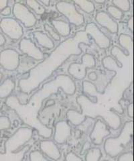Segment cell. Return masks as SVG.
Masks as SVG:
<instances>
[{
	"label": "cell",
	"instance_id": "cell-10",
	"mask_svg": "<svg viewBox=\"0 0 134 161\" xmlns=\"http://www.w3.org/2000/svg\"><path fill=\"white\" fill-rule=\"evenodd\" d=\"M19 49L24 53L36 60L44 58V54L30 39L23 38L19 42Z\"/></svg>",
	"mask_w": 134,
	"mask_h": 161
},
{
	"label": "cell",
	"instance_id": "cell-30",
	"mask_svg": "<svg viewBox=\"0 0 134 161\" xmlns=\"http://www.w3.org/2000/svg\"><path fill=\"white\" fill-rule=\"evenodd\" d=\"M11 12H12L11 8L9 6H7L6 8H5L3 10H2L1 14L3 15V16H8L11 14Z\"/></svg>",
	"mask_w": 134,
	"mask_h": 161
},
{
	"label": "cell",
	"instance_id": "cell-11",
	"mask_svg": "<svg viewBox=\"0 0 134 161\" xmlns=\"http://www.w3.org/2000/svg\"><path fill=\"white\" fill-rule=\"evenodd\" d=\"M71 135V128L66 121H60L55 125L54 140L58 144H63Z\"/></svg>",
	"mask_w": 134,
	"mask_h": 161
},
{
	"label": "cell",
	"instance_id": "cell-27",
	"mask_svg": "<svg viewBox=\"0 0 134 161\" xmlns=\"http://www.w3.org/2000/svg\"><path fill=\"white\" fill-rule=\"evenodd\" d=\"M11 126V122L9 119L6 116L0 117V133L2 130L9 129Z\"/></svg>",
	"mask_w": 134,
	"mask_h": 161
},
{
	"label": "cell",
	"instance_id": "cell-9",
	"mask_svg": "<svg viewBox=\"0 0 134 161\" xmlns=\"http://www.w3.org/2000/svg\"><path fill=\"white\" fill-rule=\"evenodd\" d=\"M110 134V131L107 128L105 122L101 119H98L90 134V139L94 144L101 145L103 139Z\"/></svg>",
	"mask_w": 134,
	"mask_h": 161
},
{
	"label": "cell",
	"instance_id": "cell-22",
	"mask_svg": "<svg viewBox=\"0 0 134 161\" xmlns=\"http://www.w3.org/2000/svg\"><path fill=\"white\" fill-rule=\"evenodd\" d=\"M114 6L123 12H128L130 9V2L128 0H113L112 2Z\"/></svg>",
	"mask_w": 134,
	"mask_h": 161
},
{
	"label": "cell",
	"instance_id": "cell-20",
	"mask_svg": "<svg viewBox=\"0 0 134 161\" xmlns=\"http://www.w3.org/2000/svg\"><path fill=\"white\" fill-rule=\"evenodd\" d=\"M26 3L29 8L32 9L38 15H42L45 12V8L38 1L28 0V1H26Z\"/></svg>",
	"mask_w": 134,
	"mask_h": 161
},
{
	"label": "cell",
	"instance_id": "cell-12",
	"mask_svg": "<svg viewBox=\"0 0 134 161\" xmlns=\"http://www.w3.org/2000/svg\"><path fill=\"white\" fill-rule=\"evenodd\" d=\"M96 21L101 26L105 27L111 33H117L118 32V24L107 13L105 12H99L95 17Z\"/></svg>",
	"mask_w": 134,
	"mask_h": 161
},
{
	"label": "cell",
	"instance_id": "cell-18",
	"mask_svg": "<svg viewBox=\"0 0 134 161\" xmlns=\"http://www.w3.org/2000/svg\"><path fill=\"white\" fill-rule=\"evenodd\" d=\"M74 2L78 5L83 10L88 14H91L95 10L94 3L91 1H86V0H75Z\"/></svg>",
	"mask_w": 134,
	"mask_h": 161
},
{
	"label": "cell",
	"instance_id": "cell-39",
	"mask_svg": "<svg viewBox=\"0 0 134 161\" xmlns=\"http://www.w3.org/2000/svg\"><path fill=\"white\" fill-rule=\"evenodd\" d=\"M103 161H108V160H103Z\"/></svg>",
	"mask_w": 134,
	"mask_h": 161
},
{
	"label": "cell",
	"instance_id": "cell-4",
	"mask_svg": "<svg viewBox=\"0 0 134 161\" xmlns=\"http://www.w3.org/2000/svg\"><path fill=\"white\" fill-rule=\"evenodd\" d=\"M56 7L59 12L63 14L71 24H74L75 26H81L84 23L83 16L78 12L72 3L64 1L58 2L56 4Z\"/></svg>",
	"mask_w": 134,
	"mask_h": 161
},
{
	"label": "cell",
	"instance_id": "cell-23",
	"mask_svg": "<svg viewBox=\"0 0 134 161\" xmlns=\"http://www.w3.org/2000/svg\"><path fill=\"white\" fill-rule=\"evenodd\" d=\"M120 43L121 47L128 50V54H130L132 43L131 38L126 34H121L120 37Z\"/></svg>",
	"mask_w": 134,
	"mask_h": 161
},
{
	"label": "cell",
	"instance_id": "cell-34",
	"mask_svg": "<svg viewBox=\"0 0 134 161\" xmlns=\"http://www.w3.org/2000/svg\"><path fill=\"white\" fill-rule=\"evenodd\" d=\"M8 2L7 0H0V11H2L8 6Z\"/></svg>",
	"mask_w": 134,
	"mask_h": 161
},
{
	"label": "cell",
	"instance_id": "cell-1",
	"mask_svg": "<svg viewBox=\"0 0 134 161\" xmlns=\"http://www.w3.org/2000/svg\"><path fill=\"white\" fill-rule=\"evenodd\" d=\"M133 133V122L132 121L124 124L120 134L116 138H110L105 140L104 149L111 157L120 154L131 141Z\"/></svg>",
	"mask_w": 134,
	"mask_h": 161
},
{
	"label": "cell",
	"instance_id": "cell-2",
	"mask_svg": "<svg viewBox=\"0 0 134 161\" xmlns=\"http://www.w3.org/2000/svg\"><path fill=\"white\" fill-rule=\"evenodd\" d=\"M32 130L28 128H21L18 129L13 135L8 138L5 143V152L15 153L31 139Z\"/></svg>",
	"mask_w": 134,
	"mask_h": 161
},
{
	"label": "cell",
	"instance_id": "cell-17",
	"mask_svg": "<svg viewBox=\"0 0 134 161\" xmlns=\"http://www.w3.org/2000/svg\"><path fill=\"white\" fill-rule=\"evenodd\" d=\"M15 83L10 79H7L0 85V98H6L11 94L14 89Z\"/></svg>",
	"mask_w": 134,
	"mask_h": 161
},
{
	"label": "cell",
	"instance_id": "cell-15",
	"mask_svg": "<svg viewBox=\"0 0 134 161\" xmlns=\"http://www.w3.org/2000/svg\"><path fill=\"white\" fill-rule=\"evenodd\" d=\"M51 22L54 29L61 36H67L71 34V27L68 23L56 19H52Z\"/></svg>",
	"mask_w": 134,
	"mask_h": 161
},
{
	"label": "cell",
	"instance_id": "cell-32",
	"mask_svg": "<svg viewBox=\"0 0 134 161\" xmlns=\"http://www.w3.org/2000/svg\"><path fill=\"white\" fill-rule=\"evenodd\" d=\"M88 79L90 80H96L98 78L97 75L95 72H91L88 75Z\"/></svg>",
	"mask_w": 134,
	"mask_h": 161
},
{
	"label": "cell",
	"instance_id": "cell-28",
	"mask_svg": "<svg viewBox=\"0 0 134 161\" xmlns=\"http://www.w3.org/2000/svg\"><path fill=\"white\" fill-rule=\"evenodd\" d=\"M118 161H133V155L131 152L126 153L119 157Z\"/></svg>",
	"mask_w": 134,
	"mask_h": 161
},
{
	"label": "cell",
	"instance_id": "cell-24",
	"mask_svg": "<svg viewBox=\"0 0 134 161\" xmlns=\"http://www.w3.org/2000/svg\"><path fill=\"white\" fill-rule=\"evenodd\" d=\"M107 12L110 14L109 15L111 16L113 18L116 19H121L123 16V12L120 9L115 7L114 6H110L107 8Z\"/></svg>",
	"mask_w": 134,
	"mask_h": 161
},
{
	"label": "cell",
	"instance_id": "cell-16",
	"mask_svg": "<svg viewBox=\"0 0 134 161\" xmlns=\"http://www.w3.org/2000/svg\"><path fill=\"white\" fill-rule=\"evenodd\" d=\"M28 148L22 150L20 152L15 153L5 152L2 154L0 153V161H22L24 158V154L27 152Z\"/></svg>",
	"mask_w": 134,
	"mask_h": 161
},
{
	"label": "cell",
	"instance_id": "cell-33",
	"mask_svg": "<svg viewBox=\"0 0 134 161\" xmlns=\"http://www.w3.org/2000/svg\"><path fill=\"white\" fill-rule=\"evenodd\" d=\"M127 27L130 28L131 32L133 31V18L131 17L127 21Z\"/></svg>",
	"mask_w": 134,
	"mask_h": 161
},
{
	"label": "cell",
	"instance_id": "cell-37",
	"mask_svg": "<svg viewBox=\"0 0 134 161\" xmlns=\"http://www.w3.org/2000/svg\"><path fill=\"white\" fill-rule=\"evenodd\" d=\"M95 2L97 3H105V0H95Z\"/></svg>",
	"mask_w": 134,
	"mask_h": 161
},
{
	"label": "cell",
	"instance_id": "cell-35",
	"mask_svg": "<svg viewBox=\"0 0 134 161\" xmlns=\"http://www.w3.org/2000/svg\"><path fill=\"white\" fill-rule=\"evenodd\" d=\"M6 42V40L5 37L3 36V34H0V47L3 46Z\"/></svg>",
	"mask_w": 134,
	"mask_h": 161
},
{
	"label": "cell",
	"instance_id": "cell-38",
	"mask_svg": "<svg viewBox=\"0 0 134 161\" xmlns=\"http://www.w3.org/2000/svg\"><path fill=\"white\" fill-rule=\"evenodd\" d=\"M2 77H3V75H2V73L1 72H0V81H1V80L2 79Z\"/></svg>",
	"mask_w": 134,
	"mask_h": 161
},
{
	"label": "cell",
	"instance_id": "cell-5",
	"mask_svg": "<svg viewBox=\"0 0 134 161\" xmlns=\"http://www.w3.org/2000/svg\"><path fill=\"white\" fill-rule=\"evenodd\" d=\"M2 32L13 40H18L23 36V29L16 19L11 18H3L0 22Z\"/></svg>",
	"mask_w": 134,
	"mask_h": 161
},
{
	"label": "cell",
	"instance_id": "cell-31",
	"mask_svg": "<svg viewBox=\"0 0 134 161\" xmlns=\"http://www.w3.org/2000/svg\"><path fill=\"white\" fill-rule=\"evenodd\" d=\"M127 114L130 118H133V103H131L127 107Z\"/></svg>",
	"mask_w": 134,
	"mask_h": 161
},
{
	"label": "cell",
	"instance_id": "cell-36",
	"mask_svg": "<svg viewBox=\"0 0 134 161\" xmlns=\"http://www.w3.org/2000/svg\"><path fill=\"white\" fill-rule=\"evenodd\" d=\"M39 2L44 4V5H45V6H48L50 3H51V1H49V0H46V1H44V0H41V1H40Z\"/></svg>",
	"mask_w": 134,
	"mask_h": 161
},
{
	"label": "cell",
	"instance_id": "cell-29",
	"mask_svg": "<svg viewBox=\"0 0 134 161\" xmlns=\"http://www.w3.org/2000/svg\"><path fill=\"white\" fill-rule=\"evenodd\" d=\"M66 161H83L80 157L74 154L72 152H71L67 154L66 156Z\"/></svg>",
	"mask_w": 134,
	"mask_h": 161
},
{
	"label": "cell",
	"instance_id": "cell-19",
	"mask_svg": "<svg viewBox=\"0 0 134 161\" xmlns=\"http://www.w3.org/2000/svg\"><path fill=\"white\" fill-rule=\"evenodd\" d=\"M101 157V150L97 148L89 149L86 154V161H99Z\"/></svg>",
	"mask_w": 134,
	"mask_h": 161
},
{
	"label": "cell",
	"instance_id": "cell-6",
	"mask_svg": "<svg viewBox=\"0 0 134 161\" xmlns=\"http://www.w3.org/2000/svg\"><path fill=\"white\" fill-rule=\"evenodd\" d=\"M13 14L18 20L22 22L25 27H32L36 23V18L28 8L24 5L16 3L13 8Z\"/></svg>",
	"mask_w": 134,
	"mask_h": 161
},
{
	"label": "cell",
	"instance_id": "cell-25",
	"mask_svg": "<svg viewBox=\"0 0 134 161\" xmlns=\"http://www.w3.org/2000/svg\"><path fill=\"white\" fill-rule=\"evenodd\" d=\"M29 159H30V161H49L38 150L31 152L29 154Z\"/></svg>",
	"mask_w": 134,
	"mask_h": 161
},
{
	"label": "cell",
	"instance_id": "cell-13",
	"mask_svg": "<svg viewBox=\"0 0 134 161\" xmlns=\"http://www.w3.org/2000/svg\"><path fill=\"white\" fill-rule=\"evenodd\" d=\"M41 150L47 157L54 160H57L61 157L60 150L56 144L51 140H42L40 144Z\"/></svg>",
	"mask_w": 134,
	"mask_h": 161
},
{
	"label": "cell",
	"instance_id": "cell-7",
	"mask_svg": "<svg viewBox=\"0 0 134 161\" xmlns=\"http://www.w3.org/2000/svg\"><path fill=\"white\" fill-rule=\"evenodd\" d=\"M19 63V54L13 49H6L0 53V65L8 70H16Z\"/></svg>",
	"mask_w": 134,
	"mask_h": 161
},
{
	"label": "cell",
	"instance_id": "cell-14",
	"mask_svg": "<svg viewBox=\"0 0 134 161\" xmlns=\"http://www.w3.org/2000/svg\"><path fill=\"white\" fill-rule=\"evenodd\" d=\"M33 35L34 38L36 40L37 42L40 45L41 47L46 48L48 49H52L54 47V44L52 39L45 33H44L42 32L36 31L34 32Z\"/></svg>",
	"mask_w": 134,
	"mask_h": 161
},
{
	"label": "cell",
	"instance_id": "cell-8",
	"mask_svg": "<svg viewBox=\"0 0 134 161\" xmlns=\"http://www.w3.org/2000/svg\"><path fill=\"white\" fill-rule=\"evenodd\" d=\"M85 32L90 35L101 48H107L110 46L111 41L110 38L99 29L95 23L88 24L85 27Z\"/></svg>",
	"mask_w": 134,
	"mask_h": 161
},
{
	"label": "cell",
	"instance_id": "cell-21",
	"mask_svg": "<svg viewBox=\"0 0 134 161\" xmlns=\"http://www.w3.org/2000/svg\"><path fill=\"white\" fill-rule=\"evenodd\" d=\"M83 89L84 92L87 93L91 96H94L97 93V90L95 85L88 80H84L83 83Z\"/></svg>",
	"mask_w": 134,
	"mask_h": 161
},
{
	"label": "cell",
	"instance_id": "cell-3",
	"mask_svg": "<svg viewBox=\"0 0 134 161\" xmlns=\"http://www.w3.org/2000/svg\"><path fill=\"white\" fill-rule=\"evenodd\" d=\"M95 60L93 55L90 54H85L82 57L81 64H71L68 69V71L74 78L81 80L86 76V69L93 68L95 66Z\"/></svg>",
	"mask_w": 134,
	"mask_h": 161
},
{
	"label": "cell",
	"instance_id": "cell-26",
	"mask_svg": "<svg viewBox=\"0 0 134 161\" xmlns=\"http://www.w3.org/2000/svg\"><path fill=\"white\" fill-rule=\"evenodd\" d=\"M44 29H45L46 31L49 32L50 35H51L53 39L57 40V41H59V40H61L60 35L56 32V30H54V28H52L51 25H49L48 24H44Z\"/></svg>",
	"mask_w": 134,
	"mask_h": 161
}]
</instances>
